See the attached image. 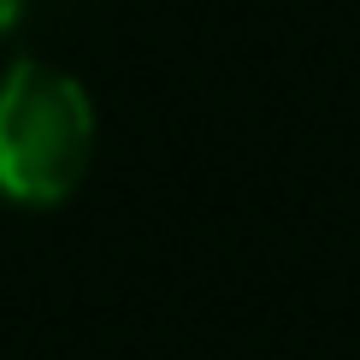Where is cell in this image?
Instances as JSON below:
<instances>
[{"mask_svg": "<svg viewBox=\"0 0 360 360\" xmlns=\"http://www.w3.org/2000/svg\"><path fill=\"white\" fill-rule=\"evenodd\" d=\"M18 18H24V0H0V36H6Z\"/></svg>", "mask_w": 360, "mask_h": 360, "instance_id": "2", "label": "cell"}, {"mask_svg": "<svg viewBox=\"0 0 360 360\" xmlns=\"http://www.w3.org/2000/svg\"><path fill=\"white\" fill-rule=\"evenodd\" d=\"M95 160V107L59 65L18 59L0 77V195L18 207H59Z\"/></svg>", "mask_w": 360, "mask_h": 360, "instance_id": "1", "label": "cell"}]
</instances>
